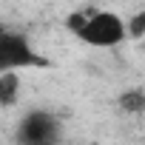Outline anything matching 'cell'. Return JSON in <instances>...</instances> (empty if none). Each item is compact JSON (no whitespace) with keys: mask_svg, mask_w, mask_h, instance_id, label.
I'll list each match as a JSON object with an SVG mask.
<instances>
[{"mask_svg":"<svg viewBox=\"0 0 145 145\" xmlns=\"http://www.w3.org/2000/svg\"><path fill=\"white\" fill-rule=\"evenodd\" d=\"M65 29L91 48H117L128 40V20L108 9H77L65 17Z\"/></svg>","mask_w":145,"mask_h":145,"instance_id":"obj_1","label":"cell"},{"mask_svg":"<svg viewBox=\"0 0 145 145\" xmlns=\"http://www.w3.org/2000/svg\"><path fill=\"white\" fill-rule=\"evenodd\" d=\"M34 65H46L37 54L31 37L17 29H0V71H26Z\"/></svg>","mask_w":145,"mask_h":145,"instance_id":"obj_2","label":"cell"},{"mask_svg":"<svg viewBox=\"0 0 145 145\" xmlns=\"http://www.w3.org/2000/svg\"><path fill=\"white\" fill-rule=\"evenodd\" d=\"M14 139L20 145H51L60 139V120L46 108H31L20 117Z\"/></svg>","mask_w":145,"mask_h":145,"instance_id":"obj_3","label":"cell"},{"mask_svg":"<svg viewBox=\"0 0 145 145\" xmlns=\"http://www.w3.org/2000/svg\"><path fill=\"white\" fill-rule=\"evenodd\" d=\"M20 71H0V108H12L20 100Z\"/></svg>","mask_w":145,"mask_h":145,"instance_id":"obj_4","label":"cell"},{"mask_svg":"<svg viewBox=\"0 0 145 145\" xmlns=\"http://www.w3.org/2000/svg\"><path fill=\"white\" fill-rule=\"evenodd\" d=\"M117 105L122 114H131V117H139L145 114V88H128L117 97Z\"/></svg>","mask_w":145,"mask_h":145,"instance_id":"obj_5","label":"cell"},{"mask_svg":"<svg viewBox=\"0 0 145 145\" xmlns=\"http://www.w3.org/2000/svg\"><path fill=\"white\" fill-rule=\"evenodd\" d=\"M142 34H145V12H137L134 17H128V37L139 40Z\"/></svg>","mask_w":145,"mask_h":145,"instance_id":"obj_6","label":"cell"},{"mask_svg":"<svg viewBox=\"0 0 145 145\" xmlns=\"http://www.w3.org/2000/svg\"><path fill=\"white\" fill-rule=\"evenodd\" d=\"M0 29H3V26H0Z\"/></svg>","mask_w":145,"mask_h":145,"instance_id":"obj_7","label":"cell"}]
</instances>
